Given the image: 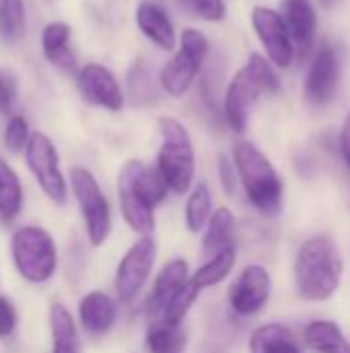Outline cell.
Returning <instances> with one entry per match:
<instances>
[{"instance_id": "5bb4252c", "label": "cell", "mask_w": 350, "mask_h": 353, "mask_svg": "<svg viewBox=\"0 0 350 353\" xmlns=\"http://www.w3.org/2000/svg\"><path fill=\"white\" fill-rule=\"evenodd\" d=\"M340 85V56L332 46H322L305 77V99L320 108L334 99Z\"/></svg>"}, {"instance_id": "6da1fadb", "label": "cell", "mask_w": 350, "mask_h": 353, "mask_svg": "<svg viewBox=\"0 0 350 353\" xmlns=\"http://www.w3.org/2000/svg\"><path fill=\"white\" fill-rule=\"evenodd\" d=\"M344 277V256L334 238L318 234L307 238L293 261L295 294L301 302L322 304L336 296Z\"/></svg>"}, {"instance_id": "7402d4cb", "label": "cell", "mask_w": 350, "mask_h": 353, "mask_svg": "<svg viewBox=\"0 0 350 353\" xmlns=\"http://www.w3.org/2000/svg\"><path fill=\"white\" fill-rule=\"evenodd\" d=\"M303 343L316 353H350V339L332 321H311L303 329Z\"/></svg>"}, {"instance_id": "e575fe53", "label": "cell", "mask_w": 350, "mask_h": 353, "mask_svg": "<svg viewBox=\"0 0 350 353\" xmlns=\"http://www.w3.org/2000/svg\"><path fill=\"white\" fill-rule=\"evenodd\" d=\"M17 321H19V316H17L12 302L0 296V339H6L14 333Z\"/></svg>"}, {"instance_id": "2e32d148", "label": "cell", "mask_w": 350, "mask_h": 353, "mask_svg": "<svg viewBox=\"0 0 350 353\" xmlns=\"http://www.w3.org/2000/svg\"><path fill=\"white\" fill-rule=\"evenodd\" d=\"M78 321L89 335H107L118 323V300L99 290L85 294L78 302Z\"/></svg>"}, {"instance_id": "1f68e13d", "label": "cell", "mask_w": 350, "mask_h": 353, "mask_svg": "<svg viewBox=\"0 0 350 353\" xmlns=\"http://www.w3.org/2000/svg\"><path fill=\"white\" fill-rule=\"evenodd\" d=\"M31 134L33 132L29 130V122L21 114H14L8 118V122L4 126V147L10 153H21L27 149Z\"/></svg>"}, {"instance_id": "603a6c76", "label": "cell", "mask_w": 350, "mask_h": 353, "mask_svg": "<svg viewBox=\"0 0 350 353\" xmlns=\"http://www.w3.org/2000/svg\"><path fill=\"white\" fill-rule=\"evenodd\" d=\"M50 331H52V353H80L74 316L60 302L50 306Z\"/></svg>"}, {"instance_id": "d590c367", "label": "cell", "mask_w": 350, "mask_h": 353, "mask_svg": "<svg viewBox=\"0 0 350 353\" xmlns=\"http://www.w3.org/2000/svg\"><path fill=\"white\" fill-rule=\"evenodd\" d=\"M340 155L350 172V114L344 118L342 128H340Z\"/></svg>"}, {"instance_id": "d6a6232c", "label": "cell", "mask_w": 350, "mask_h": 353, "mask_svg": "<svg viewBox=\"0 0 350 353\" xmlns=\"http://www.w3.org/2000/svg\"><path fill=\"white\" fill-rule=\"evenodd\" d=\"M217 170H219V180H221L223 190H225L227 194H233V192L237 190V182H239V176H237V168H235L233 157H229V155H219Z\"/></svg>"}, {"instance_id": "7a4b0ae2", "label": "cell", "mask_w": 350, "mask_h": 353, "mask_svg": "<svg viewBox=\"0 0 350 353\" xmlns=\"http://www.w3.org/2000/svg\"><path fill=\"white\" fill-rule=\"evenodd\" d=\"M169 186L157 165L128 159L118 174V203L126 225L138 236H153L155 211L169 196Z\"/></svg>"}, {"instance_id": "ba28073f", "label": "cell", "mask_w": 350, "mask_h": 353, "mask_svg": "<svg viewBox=\"0 0 350 353\" xmlns=\"http://www.w3.org/2000/svg\"><path fill=\"white\" fill-rule=\"evenodd\" d=\"M208 48V39L198 29H184L179 37V50L161 68L159 74V85L167 95L184 97L190 91L206 60Z\"/></svg>"}, {"instance_id": "8fae6325", "label": "cell", "mask_w": 350, "mask_h": 353, "mask_svg": "<svg viewBox=\"0 0 350 353\" xmlns=\"http://www.w3.org/2000/svg\"><path fill=\"white\" fill-rule=\"evenodd\" d=\"M272 296V275L262 265H248L239 271L227 292V302L233 314L250 319L260 314Z\"/></svg>"}, {"instance_id": "9c48e42d", "label": "cell", "mask_w": 350, "mask_h": 353, "mask_svg": "<svg viewBox=\"0 0 350 353\" xmlns=\"http://www.w3.org/2000/svg\"><path fill=\"white\" fill-rule=\"evenodd\" d=\"M157 252L159 250L153 236H138V240L124 252L113 277V290L118 302L132 304L138 298V294L144 290V285L153 275Z\"/></svg>"}, {"instance_id": "44dd1931", "label": "cell", "mask_w": 350, "mask_h": 353, "mask_svg": "<svg viewBox=\"0 0 350 353\" xmlns=\"http://www.w3.org/2000/svg\"><path fill=\"white\" fill-rule=\"evenodd\" d=\"M235 242V215L229 207L215 209L210 221L202 232V254L215 256L221 250H227Z\"/></svg>"}, {"instance_id": "f1b7e54d", "label": "cell", "mask_w": 350, "mask_h": 353, "mask_svg": "<svg viewBox=\"0 0 350 353\" xmlns=\"http://www.w3.org/2000/svg\"><path fill=\"white\" fill-rule=\"evenodd\" d=\"M200 294H202V290H200V288L192 281V277H190V281H186V283L169 298V302L165 304L163 314H161V321L167 323V325H171V327H184V321H186V316L190 314V310H192V306L196 304V300L200 298Z\"/></svg>"}, {"instance_id": "4dcf8cb0", "label": "cell", "mask_w": 350, "mask_h": 353, "mask_svg": "<svg viewBox=\"0 0 350 353\" xmlns=\"http://www.w3.org/2000/svg\"><path fill=\"white\" fill-rule=\"evenodd\" d=\"M179 8L208 23H219L227 17L225 0H175Z\"/></svg>"}, {"instance_id": "836d02e7", "label": "cell", "mask_w": 350, "mask_h": 353, "mask_svg": "<svg viewBox=\"0 0 350 353\" xmlns=\"http://www.w3.org/2000/svg\"><path fill=\"white\" fill-rule=\"evenodd\" d=\"M17 101V83L10 74L0 70V112L10 114Z\"/></svg>"}, {"instance_id": "ac0fdd59", "label": "cell", "mask_w": 350, "mask_h": 353, "mask_svg": "<svg viewBox=\"0 0 350 353\" xmlns=\"http://www.w3.org/2000/svg\"><path fill=\"white\" fill-rule=\"evenodd\" d=\"M136 25L146 39H151L161 50L171 52L177 43L175 29L163 6L155 0H142L136 8Z\"/></svg>"}, {"instance_id": "f546056e", "label": "cell", "mask_w": 350, "mask_h": 353, "mask_svg": "<svg viewBox=\"0 0 350 353\" xmlns=\"http://www.w3.org/2000/svg\"><path fill=\"white\" fill-rule=\"evenodd\" d=\"M23 35H25L23 0H0V37L6 43H17Z\"/></svg>"}, {"instance_id": "8992f818", "label": "cell", "mask_w": 350, "mask_h": 353, "mask_svg": "<svg viewBox=\"0 0 350 353\" xmlns=\"http://www.w3.org/2000/svg\"><path fill=\"white\" fill-rule=\"evenodd\" d=\"M10 254L17 273L33 285L47 283L58 269V248L52 234L39 225H23L12 234Z\"/></svg>"}, {"instance_id": "4316f807", "label": "cell", "mask_w": 350, "mask_h": 353, "mask_svg": "<svg viewBox=\"0 0 350 353\" xmlns=\"http://www.w3.org/2000/svg\"><path fill=\"white\" fill-rule=\"evenodd\" d=\"M23 209V184L19 174L0 157V223H12Z\"/></svg>"}, {"instance_id": "83f0119b", "label": "cell", "mask_w": 350, "mask_h": 353, "mask_svg": "<svg viewBox=\"0 0 350 353\" xmlns=\"http://www.w3.org/2000/svg\"><path fill=\"white\" fill-rule=\"evenodd\" d=\"M126 89L128 97L132 99L134 105H151L157 101V83L153 79V70L142 62L136 60L126 74Z\"/></svg>"}, {"instance_id": "7c38bea8", "label": "cell", "mask_w": 350, "mask_h": 353, "mask_svg": "<svg viewBox=\"0 0 350 353\" xmlns=\"http://www.w3.org/2000/svg\"><path fill=\"white\" fill-rule=\"evenodd\" d=\"M252 25L262 48L266 50L268 60L278 68H289L295 56V43L283 14L268 6H254Z\"/></svg>"}, {"instance_id": "8d00e7d4", "label": "cell", "mask_w": 350, "mask_h": 353, "mask_svg": "<svg viewBox=\"0 0 350 353\" xmlns=\"http://www.w3.org/2000/svg\"><path fill=\"white\" fill-rule=\"evenodd\" d=\"M324 6H332V4H336V0H320Z\"/></svg>"}, {"instance_id": "4fadbf2b", "label": "cell", "mask_w": 350, "mask_h": 353, "mask_svg": "<svg viewBox=\"0 0 350 353\" xmlns=\"http://www.w3.org/2000/svg\"><path fill=\"white\" fill-rule=\"evenodd\" d=\"M76 87L80 97L95 108H103L107 112H122L124 108V91L113 72L103 64H85L76 74Z\"/></svg>"}, {"instance_id": "d6986e66", "label": "cell", "mask_w": 350, "mask_h": 353, "mask_svg": "<svg viewBox=\"0 0 350 353\" xmlns=\"http://www.w3.org/2000/svg\"><path fill=\"white\" fill-rule=\"evenodd\" d=\"M70 25L62 21L47 23L41 31V50L50 64L64 72L76 70V56L70 50Z\"/></svg>"}, {"instance_id": "9a60e30c", "label": "cell", "mask_w": 350, "mask_h": 353, "mask_svg": "<svg viewBox=\"0 0 350 353\" xmlns=\"http://www.w3.org/2000/svg\"><path fill=\"white\" fill-rule=\"evenodd\" d=\"M190 265L186 259H171L169 263L163 265V269L157 273L155 281H153V290L151 296L146 298L144 310L149 321H157L163 314L165 304L169 302V298L186 283L190 281Z\"/></svg>"}, {"instance_id": "52a82bcc", "label": "cell", "mask_w": 350, "mask_h": 353, "mask_svg": "<svg viewBox=\"0 0 350 353\" xmlns=\"http://www.w3.org/2000/svg\"><path fill=\"white\" fill-rule=\"evenodd\" d=\"M68 182H70L72 196L78 205L89 244L93 248L103 246L107 242V238L111 234V225H113L111 205H109L103 188L99 186L97 178L87 168H80V165L70 168Z\"/></svg>"}, {"instance_id": "cb8c5ba5", "label": "cell", "mask_w": 350, "mask_h": 353, "mask_svg": "<svg viewBox=\"0 0 350 353\" xmlns=\"http://www.w3.org/2000/svg\"><path fill=\"white\" fill-rule=\"evenodd\" d=\"M144 347L146 353H186L188 333L184 327H171L161 319L149 321Z\"/></svg>"}, {"instance_id": "277c9868", "label": "cell", "mask_w": 350, "mask_h": 353, "mask_svg": "<svg viewBox=\"0 0 350 353\" xmlns=\"http://www.w3.org/2000/svg\"><path fill=\"white\" fill-rule=\"evenodd\" d=\"M281 79L272 64L260 56L250 54L243 68H239L225 91V105L223 114L229 128L237 134H243L250 120V110L258 101L260 93H278Z\"/></svg>"}, {"instance_id": "5b68a950", "label": "cell", "mask_w": 350, "mask_h": 353, "mask_svg": "<svg viewBox=\"0 0 350 353\" xmlns=\"http://www.w3.org/2000/svg\"><path fill=\"white\" fill-rule=\"evenodd\" d=\"M161 147L157 153V170L175 194H188L196 178V151L190 130L173 116H161L159 122Z\"/></svg>"}, {"instance_id": "3957f363", "label": "cell", "mask_w": 350, "mask_h": 353, "mask_svg": "<svg viewBox=\"0 0 350 353\" xmlns=\"http://www.w3.org/2000/svg\"><path fill=\"white\" fill-rule=\"evenodd\" d=\"M233 161L250 205L264 217L281 215L285 207V184L272 161L250 141H239L233 147Z\"/></svg>"}, {"instance_id": "e0dca14e", "label": "cell", "mask_w": 350, "mask_h": 353, "mask_svg": "<svg viewBox=\"0 0 350 353\" xmlns=\"http://www.w3.org/2000/svg\"><path fill=\"white\" fill-rule=\"evenodd\" d=\"M283 19L299 56L305 58L316 41L318 17L311 0H283Z\"/></svg>"}, {"instance_id": "30bf717a", "label": "cell", "mask_w": 350, "mask_h": 353, "mask_svg": "<svg viewBox=\"0 0 350 353\" xmlns=\"http://www.w3.org/2000/svg\"><path fill=\"white\" fill-rule=\"evenodd\" d=\"M25 161L41 192L56 205H66L68 184L60 168V155L52 139L43 132H33L25 149Z\"/></svg>"}, {"instance_id": "d4e9b609", "label": "cell", "mask_w": 350, "mask_h": 353, "mask_svg": "<svg viewBox=\"0 0 350 353\" xmlns=\"http://www.w3.org/2000/svg\"><path fill=\"white\" fill-rule=\"evenodd\" d=\"M237 265V250L235 246L221 250L215 256H208L204 265H200L194 273H192V281L200 288V290H210L221 285L235 269Z\"/></svg>"}, {"instance_id": "484cf974", "label": "cell", "mask_w": 350, "mask_h": 353, "mask_svg": "<svg viewBox=\"0 0 350 353\" xmlns=\"http://www.w3.org/2000/svg\"><path fill=\"white\" fill-rule=\"evenodd\" d=\"M215 209H212V192L206 182L194 184V188L188 192L186 209H184V223L190 234H202L206 223L210 221Z\"/></svg>"}, {"instance_id": "ffe728a7", "label": "cell", "mask_w": 350, "mask_h": 353, "mask_svg": "<svg viewBox=\"0 0 350 353\" xmlns=\"http://www.w3.org/2000/svg\"><path fill=\"white\" fill-rule=\"evenodd\" d=\"M248 347L250 353H301L295 333L283 323H264L256 327Z\"/></svg>"}]
</instances>
